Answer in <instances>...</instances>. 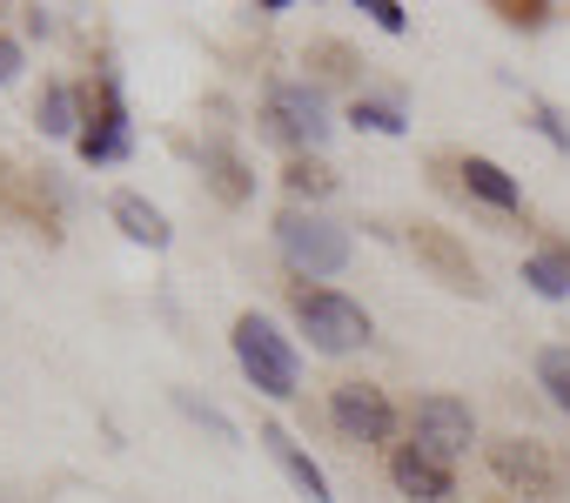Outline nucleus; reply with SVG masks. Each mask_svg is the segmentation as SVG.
<instances>
[{"label":"nucleus","instance_id":"obj_1","mask_svg":"<svg viewBox=\"0 0 570 503\" xmlns=\"http://www.w3.org/2000/svg\"><path fill=\"white\" fill-rule=\"evenodd\" d=\"M235 363H242V376L262 389V396H275V403H289L296 396V383H303V363H296V349H289V336H282L268 316H235Z\"/></svg>","mask_w":570,"mask_h":503},{"label":"nucleus","instance_id":"obj_2","mask_svg":"<svg viewBox=\"0 0 570 503\" xmlns=\"http://www.w3.org/2000/svg\"><path fill=\"white\" fill-rule=\"evenodd\" d=\"M0 221L61 241V228H68V195H61V181L21 168L14 155H0Z\"/></svg>","mask_w":570,"mask_h":503},{"label":"nucleus","instance_id":"obj_3","mask_svg":"<svg viewBox=\"0 0 570 503\" xmlns=\"http://www.w3.org/2000/svg\"><path fill=\"white\" fill-rule=\"evenodd\" d=\"M275 241H282V256H289V269H296V276H309V283H323V276H343V269H350V235H343L336 221H323V215L289 208V215L275 221Z\"/></svg>","mask_w":570,"mask_h":503},{"label":"nucleus","instance_id":"obj_4","mask_svg":"<svg viewBox=\"0 0 570 503\" xmlns=\"http://www.w3.org/2000/svg\"><path fill=\"white\" fill-rule=\"evenodd\" d=\"M296 323L323 356H350L370 343V309L336 296V289H296Z\"/></svg>","mask_w":570,"mask_h":503},{"label":"nucleus","instance_id":"obj_5","mask_svg":"<svg viewBox=\"0 0 570 503\" xmlns=\"http://www.w3.org/2000/svg\"><path fill=\"white\" fill-rule=\"evenodd\" d=\"M262 128H268V141H282V148H323V135H330V115H323V95L309 88V81H275L268 88V101H262Z\"/></svg>","mask_w":570,"mask_h":503},{"label":"nucleus","instance_id":"obj_6","mask_svg":"<svg viewBox=\"0 0 570 503\" xmlns=\"http://www.w3.org/2000/svg\"><path fill=\"white\" fill-rule=\"evenodd\" d=\"M81 135H75V148H81V161L88 168H101V161H121L128 155V108H121V88H115V75H95L88 81V95H81Z\"/></svg>","mask_w":570,"mask_h":503},{"label":"nucleus","instance_id":"obj_7","mask_svg":"<svg viewBox=\"0 0 570 503\" xmlns=\"http://www.w3.org/2000/svg\"><path fill=\"white\" fill-rule=\"evenodd\" d=\"M410 256H416V263L450 289V296H483V289H490V283H483V269L470 263V248H463L450 228H436V221H416V228H410Z\"/></svg>","mask_w":570,"mask_h":503},{"label":"nucleus","instance_id":"obj_8","mask_svg":"<svg viewBox=\"0 0 570 503\" xmlns=\"http://www.w3.org/2000/svg\"><path fill=\"white\" fill-rule=\"evenodd\" d=\"M330 423L350 436V443H390L396 436V410L376 383H336L330 389Z\"/></svg>","mask_w":570,"mask_h":503},{"label":"nucleus","instance_id":"obj_9","mask_svg":"<svg viewBox=\"0 0 570 503\" xmlns=\"http://www.w3.org/2000/svg\"><path fill=\"white\" fill-rule=\"evenodd\" d=\"M416 443L430 450V456H456V450H470L476 443V423H470V403H456V396H423L416 403Z\"/></svg>","mask_w":570,"mask_h":503},{"label":"nucleus","instance_id":"obj_10","mask_svg":"<svg viewBox=\"0 0 570 503\" xmlns=\"http://www.w3.org/2000/svg\"><path fill=\"white\" fill-rule=\"evenodd\" d=\"M390 483H396L403 496H416V503H443V496H456L450 463L430 456L423 443H396V456H390Z\"/></svg>","mask_w":570,"mask_h":503},{"label":"nucleus","instance_id":"obj_11","mask_svg":"<svg viewBox=\"0 0 570 503\" xmlns=\"http://www.w3.org/2000/svg\"><path fill=\"white\" fill-rule=\"evenodd\" d=\"M490 470H497L510 490H523V496H550V490H557V463H550L537 443H523V436L490 443Z\"/></svg>","mask_w":570,"mask_h":503},{"label":"nucleus","instance_id":"obj_12","mask_svg":"<svg viewBox=\"0 0 570 503\" xmlns=\"http://www.w3.org/2000/svg\"><path fill=\"white\" fill-rule=\"evenodd\" d=\"M262 450L282 463V476H289V483H296L309 503H330V476L316 470V456H309V450H303L289 430H282V423H262Z\"/></svg>","mask_w":570,"mask_h":503},{"label":"nucleus","instance_id":"obj_13","mask_svg":"<svg viewBox=\"0 0 570 503\" xmlns=\"http://www.w3.org/2000/svg\"><path fill=\"white\" fill-rule=\"evenodd\" d=\"M202 175H208V188H215L222 201H248V195H255L248 161H242V155H235V141H222V135H208V141H202Z\"/></svg>","mask_w":570,"mask_h":503},{"label":"nucleus","instance_id":"obj_14","mask_svg":"<svg viewBox=\"0 0 570 503\" xmlns=\"http://www.w3.org/2000/svg\"><path fill=\"white\" fill-rule=\"evenodd\" d=\"M456 175H463V188H470V195H476L483 208H497V215H517V208H523V188L510 181V168H497V161L470 155V161H463Z\"/></svg>","mask_w":570,"mask_h":503},{"label":"nucleus","instance_id":"obj_15","mask_svg":"<svg viewBox=\"0 0 570 503\" xmlns=\"http://www.w3.org/2000/svg\"><path fill=\"white\" fill-rule=\"evenodd\" d=\"M115 221H121L135 241H148V248H168V215H161L155 201H141V195H115Z\"/></svg>","mask_w":570,"mask_h":503},{"label":"nucleus","instance_id":"obj_16","mask_svg":"<svg viewBox=\"0 0 570 503\" xmlns=\"http://www.w3.org/2000/svg\"><path fill=\"white\" fill-rule=\"evenodd\" d=\"M523 283H530L537 296L563 303V296H570V248H543V256H530V263H523Z\"/></svg>","mask_w":570,"mask_h":503},{"label":"nucleus","instance_id":"obj_17","mask_svg":"<svg viewBox=\"0 0 570 503\" xmlns=\"http://www.w3.org/2000/svg\"><path fill=\"white\" fill-rule=\"evenodd\" d=\"M75 121H81V101H75V88H68V81H48V88H41V135L68 141V135H75Z\"/></svg>","mask_w":570,"mask_h":503},{"label":"nucleus","instance_id":"obj_18","mask_svg":"<svg viewBox=\"0 0 570 503\" xmlns=\"http://www.w3.org/2000/svg\"><path fill=\"white\" fill-rule=\"evenodd\" d=\"M282 181H289L296 195H309V201H323V195H336V175H330L323 161H309V155H296L289 168H282Z\"/></svg>","mask_w":570,"mask_h":503},{"label":"nucleus","instance_id":"obj_19","mask_svg":"<svg viewBox=\"0 0 570 503\" xmlns=\"http://www.w3.org/2000/svg\"><path fill=\"white\" fill-rule=\"evenodd\" d=\"M537 383L550 389L557 410H570V349H543V356H537Z\"/></svg>","mask_w":570,"mask_h":503},{"label":"nucleus","instance_id":"obj_20","mask_svg":"<svg viewBox=\"0 0 570 503\" xmlns=\"http://www.w3.org/2000/svg\"><path fill=\"white\" fill-rule=\"evenodd\" d=\"M350 121H356V128H370V135H403V128H410L390 101H356V108H350Z\"/></svg>","mask_w":570,"mask_h":503},{"label":"nucleus","instance_id":"obj_21","mask_svg":"<svg viewBox=\"0 0 570 503\" xmlns=\"http://www.w3.org/2000/svg\"><path fill=\"white\" fill-rule=\"evenodd\" d=\"M490 14H503L510 28H543L550 21V0H503V8H490Z\"/></svg>","mask_w":570,"mask_h":503},{"label":"nucleus","instance_id":"obj_22","mask_svg":"<svg viewBox=\"0 0 570 503\" xmlns=\"http://www.w3.org/2000/svg\"><path fill=\"white\" fill-rule=\"evenodd\" d=\"M363 14H370V21H376L383 34H403V28H410V14L396 8V0H363Z\"/></svg>","mask_w":570,"mask_h":503},{"label":"nucleus","instance_id":"obj_23","mask_svg":"<svg viewBox=\"0 0 570 503\" xmlns=\"http://www.w3.org/2000/svg\"><path fill=\"white\" fill-rule=\"evenodd\" d=\"M175 403H181V410H188V416H195V423H208V430H215V436H222V443H228V436H235V430H228V416H222V410H208V403H195V396H175Z\"/></svg>","mask_w":570,"mask_h":503},{"label":"nucleus","instance_id":"obj_24","mask_svg":"<svg viewBox=\"0 0 570 503\" xmlns=\"http://www.w3.org/2000/svg\"><path fill=\"white\" fill-rule=\"evenodd\" d=\"M14 75H21V48H14V41H0V88H8Z\"/></svg>","mask_w":570,"mask_h":503}]
</instances>
